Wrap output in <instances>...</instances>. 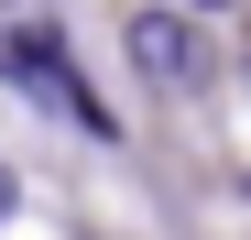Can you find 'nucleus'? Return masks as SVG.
Returning <instances> with one entry per match:
<instances>
[{
  "instance_id": "7ed1b4c3",
  "label": "nucleus",
  "mask_w": 251,
  "mask_h": 240,
  "mask_svg": "<svg viewBox=\"0 0 251 240\" xmlns=\"http://www.w3.org/2000/svg\"><path fill=\"white\" fill-rule=\"evenodd\" d=\"M175 11H229V0H175Z\"/></svg>"
},
{
  "instance_id": "f03ea898",
  "label": "nucleus",
  "mask_w": 251,
  "mask_h": 240,
  "mask_svg": "<svg viewBox=\"0 0 251 240\" xmlns=\"http://www.w3.org/2000/svg\"><path fill=\"white\" fill-rule=\"evenodd\" d=\"M11 76H33V88H44L55 109H76V120H109V109L66 76V44H55V33H11Z\"/></svg>"
},
{
  "instance_id": "f257e3e1",
  "label": "nucleus",
  "mask_w": 251,
  "mask_h": 240,
  "mask_svg": "<svg viewBox=\"0 0 251 240\" xmlns=\"http://www.w3.org/2000/svg\"><path fill=\"white\" fill-rule=\"evenodd\" d=\"M131 66H142V88L153 98H197L207 76H219V55H207V33L186 22V11H131Z\"/></svg>"
}]
</instances>
